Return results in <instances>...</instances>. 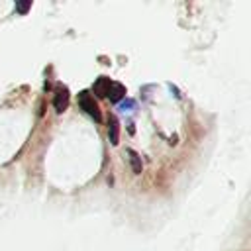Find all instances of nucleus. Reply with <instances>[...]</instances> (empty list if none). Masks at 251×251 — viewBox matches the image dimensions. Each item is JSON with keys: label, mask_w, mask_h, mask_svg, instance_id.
<instances>
[{"label": "nucleus", "mask_w": 251, "mask_h": 251, "mask_svg": "<svg viewBox=\"0 0 251 251\" xmlns=\"http://www.w3.org/2000/svg\"><path fill=\"white\" fill-rule=\"evenodd\" d=\"M78 106L94 120V122H102V114H100V108H98V104H96V100H94V96L88 92V90H82V92H78Z\"/></svg>", "instance_id": "f257e3e1"}, {"label": "nucleus", "mask_w": 251, "mask_h": 251, "mask_svg": "<svg viewBox=\"0 0 251 251\" xmlns=\"http://www.w3.org/2000/svg\"><path fill=\"white\" fill-rule=\"evenodd\" d=\"M69 88L67 86H63V84H59L57 86V90H55V98H53V106H55V112L57 114H63L65 110H67V106H69Z\"/></svg>", "instance_id": "f03ea898"}, {"label": "nucleus", "mask_w": 251, "mask_h": 251, "mask_svg": "<svg viewBox=\"0 0 251 251\" xmlns=\"http://www.w3.org/2000/svg\"><path fill=\"white\" fill-rule=\"evenodd\" d=\"M124 96H126V86H124L122 82H110V86H108V90H106V98H108L110 102L118 104Z\"/></svg>", "instance_id": "7ed1b4c3"}, {"label": "nucleus", "mask_w": 251, "mask_h": 251, "mask_svg": "<svg viewBox=\"0 0 251 251\" xmlns=\"http://www.w3.org/2000/svg\"><path fill=\"white\" fill-rule=\"evenodd\" d=\"M108 137L112 145L120 143V122L114 114H108Z\"/></svg>", "instance_id": "20e7f679"}, {"label": "nucleus", "mask_w": 251, "mask_h": 251, "mask_svg": "<svg viewBox=\"0 0 251 251\" xmlns=\"http://www.w3.org/2000/svg\"><path fill=\"white\" fill-rule=\"evenodd\" d=\"M110 82H112V80H110L108 76H98L96 82L92 84V92H94L98 98H106V90H108Z\"/></svg>", "instance_id": "39448f33"}, {"label": "nucleus", "mask_w": 251, "mask_h": 251, "mask_svg": "<svg viewBox=\"0 0 251 251\" xmlns=\"http://www.w3.org/2000/svg\"><path fill=\"white\" fill-rule=\"evenodd\" d=\"M127 155H129V165H131L133 175H141V171H143V163H141L139 153L133 151V149H127Z\"/></svg>", "instance_id": "423d86ee"}, {"label": "nucleus", "mask_w": 251, "mask_h": 251, "mask_svg": "<svg viewBox=\"0 0 251 251\" xmlns=\"http://www.w3.org/2000/svg\"><path fill=\"white\" fill-rule=\"evenodd\" d=\"M29 8H31V2L29 0L27 2H16V12L18 14H25Z\"/></svg>", "instance_id": "0eeeda50"}]
</instances>
